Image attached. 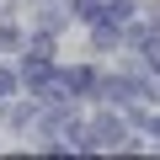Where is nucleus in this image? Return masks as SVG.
<instances>
[{
    "mask_svg": "<svg viewBox=\"0 0 160 160\" xmlns=\"http://www.w3.org/2000/svg\"><path fill=\"white\" fill-rule=\"evenodd\" d=\"M6 91H16V75H11V69H0V96H6Z\"/></svg>",
    "mask_w": 160,
    "mask_h": 160,
    "instance_id": "3",
    "label": "nucleus"
},
{
    "mask_svg": "<svg viewBox=\"0 0 160 160\" xmlns=\"http://www.w3.org/2000/svg\"><path fill=\"white\" fill-rule=\"evenodd\" d=\"M112 139H118V118H102V123H91V139L86 144L96 149V144H112Z\"/></svg>",
    "mask_w": 160,
    "mask_h": 160,
    "instance_id": "1",
    "label": "nucleus"
},
{
    "mask_svg": "<svg viewBox=\"0 0 160 160\" xmlns=\"http://www.w3.org/2000/svg\"><path fill=\"white\" fill-rule=\"evenodd\" d=\"M48 75H53V69H48V59H27V80H32V86H43Z\"/></svg>",
    "mask_w": 160,
    "mask_h": 160,
    "instance_id": "2",
    "label": "nucleus"
}]
</instances>
